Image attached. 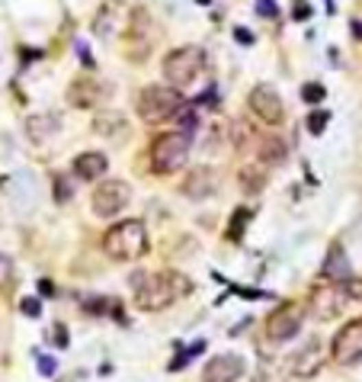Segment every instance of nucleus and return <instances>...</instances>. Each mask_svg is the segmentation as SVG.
<instances>
[{
    "label": "nucleus",
    "instance_id": "9",
    "mask_svg": "<svg viewBox=\"0 0 362 382\" xmlns=\"http://www.w3.org/2000/svg\"><path fill=\"white\" fill-rule=\"evenodd\" d=\"M247 106H250V113L269 128H276V126H282L285 122L282 97L276 93L273 84H256V87L247 93Z\"/></svg>",
    "mask_w": 362,
    "mask_h": 382
},
{
    "label": "nucleus",
    "instance_id": "20",
    "mask_svg": "<svg viewBox=\"0 0 362 382\" xmlns=\"http://www.w3.org/2000/svg\"><path fill=\"white\" fill-rule=\"evenodd\" d=\"M324 276L330 280V283H346L352 280V267L343 254V247H330V254H327V264H324Z\"/></svg>",
    "mask_w": 362,
    "mask_h": 382
},
{
    "label": "nucleus",
    "instance_id": "2",
    "mask_svg": "<svg viewBox=\"0 0 362 382\" xmlns=\"http://www.w3.org/2000/svg\"><path fill=\"white\" fill-rule=\"evenodd\" d=\"M103 251L112 260H141L147 254V228L141 218L119 222L103 235Z\"/></svg>",
    "mask_w": 362,
    "mask_h": 382
},
{
    "label": "nucleus",
    "instance_id": "10",
    "mask_svg": "<svg viewBox=\"0 0 362 382\" xmlns=\"http://www.w3.org/2000/svg\"><path fill=\"white\" fill-rule=\"evenodd\" d=\"M330 353L337 363H356L362 360V318H352L333 334Z\"/></svg>",
    "mask_w": 362,
    "mask_h": 382
},
{
    "label": "nucleus",
    "instance_id": "22",
    "mask_svg": "<svg viewBox=\"0 0 362 382\" xmlns=\"http://www.w3.org/2000/svg\"><path fill=\"white\" fill-rule=\"evenodd\" d=\"M241 186H244V193H260V190L266 186L263 170H254V167H244V170H241Z\"/></svg>",
    "mask_w": 362,
    "mask_h": 382
},
{
    "label": "nucleus",
    "instance_id": "33",
    "mask_svg": "<svg viewBox=\"0 0 362 382\" xmlns=\"http://www.w3.org/2000/svg\"><path fill=\"white\" fill-rule=\"evenodd\" d=\"M77 52H80V58H84V65H87V68H93V58H90V52H87V45H84V42H77Z\"/></svg>",
    "mask_w": 362,
    "mask_h": 382
},
{
    "label": "nucleus",
    "instance_id": "17",
    "mask_svg": "<svg viewBox=\"0 0 362 382\" xmlns=\"http://www.w3.org/2000/svg\"><path fill=\"white\" fill-rule=\"evenodd\" d=\"M61 132V119L55 113H32L26 119V135H29L32 145H45Z\"/></svg>",
    "mask_w": 362,
    "mask_h": 382
},
{
    "label": "nucleus",
    "instance_id": "11",
    "mask_svg": "<svg viewBox=\"0 0 362 382\" xmlns=\"http://www.w3.org/2000/svg\"><path fill=\"white\" fill-rule=\"evenodd\" d=\"M247 372V360L241 353H215L202 366V382H237Z\"/></svg>",
    "mask_w": 362,
    "mask_h": 382
},
{
    "label": "nucleus",
    "instance_id": "29",
    "mask_svg": "<svg viewBox=\"0 0 362 382\" xmlns=\"http://www.w3.org/2000/svg\"><path fill=\"white\" fill-rule=\"evenodd\" d=\"M55 370H58L55 357H45V353H39V372H42V376H51Z\"/></svg>",
    "mask_w": 362,
    "mask_h": 382
},
{
    "label": "nucleus",
    "instance_id": "31",
    "mask_svg": "<svg viewBox=\"0 0 362 382\" xmlns=\"http://www.w3.org/2000/svg\"><path fill=\"white\" fill-rule=\"evenodd\" d=\"M55 183H58V203H68L71 190H68V183H64V177H55Z\"/></svg>",
    "mask_w": 362,
    "mask_h": 382
},
{
    "label": "nucleus",
    "instance_id": "25",
    "mask_svg": "<svg viewBox=\"0 0 362 382\" xmlns=\"http://www.w3.org/2000/svg\"><path fill=\"white\" fill-rule=\"evenodd\" d=\"M324 97H327V90H324L321 84H304L302 87V100L304 103H311V106H317Z\"/></svg>",
    "mask_w": 362,
    "mask_h": 382
},
{
    "label": "nucleus",
    "instance_id": "30",
    "mask_svg": "<svg viewBox=\"0 0 362 382\" xmlns=\"http://www.w3.org/2000/svg\"><path fill=\"white\" fill-rule=\"evenodd\" d=\"M234 39L241 42V45H254V32L244 30V26H237V30H234Z\"/></svg>",
    "mask_w": 362,
    "mask_h": 382
},
{
    "label": "nucleus",
    "instance_id": "4",
    "mask_svg": "<svg viewBox=\"0 0 362 382\" xmlns=\"http://www.w3.org/2000/svg\"><path fill=\"white\" fill-rule=\"evenodd\" d=\"M183 106H186V103H183V90L170 87V84H147V87L138 93V116L145 119L147 126H157V122L173 119Z\"/></svg>",
    "mask_w": 362,
    "mask_h": 382
},
{
    "label": "nucleus",
    "instance_id": "1",
    "mask_svg": "<svg viewBox=\"0 0 362 382\" xmlns=\"http://www.w3.org/2000/svg\"><path fill=\"white\" fill-rule=\"evenodd\" d=\"M193 286L183 273H173V270H160V273L145 276V283H138L135 289V305L141 312H164L170 305L186 295Z\"/></svg>",
    "mask_w": 362,
    "mask_h": 382
},
{
    "label": "nucleus",
    "instance_id": "27",
    "mask_svg": "<svg viewBox=\"0 0 362 382\" xmlns=\"http://www.w3.org/2000/svg\"><path fill=\"white\" fill-rule=\"evenodd\" d=\"M256 13L266 16V20H276V16H279V7H276V0H256Z\"/></svg>",
    "mask_w": 362,
    "mask_h": 382
},
{
    "label": "nucleus",
    "instance_id": "26",
    "mask_svg": "<svg viewBox=\"0 0 362 382\" xmlns=\"http://www.w3.org/2000/svg\"><path fill=\"white\" fill-rule=\"evenodd\" d=\"M13 283V260L7 254H0V289H7Z\"/></svg>",
    "mask_w": 362,
    "mask_h": 382
},
{
    "label": "nucleus",
    "instance_id": "5",
    "mask_svg": "<svg viewBox=\"0 0 362 382\" xmlns=\"http://www.w3.org/2000/svg\"><path fill=\"white\" fill-rule=\"evenodd\" d=\"M189 145H193V135H186V132H164V135H157L151 142V170L154 174H176L180 167L186 164Z\"/></svg>",
    "mask_w": 362,
    "mask_h": 382
},
{
    "label": "nucleus",
    "instance_id": "6",
    "mask_svg": "<svg viewBox=\"0 0 362 382\" xmlns=\"http://www.w3.org/2000/svg\"><path fill=\"white\" fill-rule=\"evenodd\" d=\"M157 42V26L147 16V10H132L125 26V55L132 61H145Z\"/></svg>",
    "mask_w": 362,
    "mask_h": 382
},
{
    "label": "nucleus",
    "instance_id": "24",
    "mask_svg": "<svg viewBox=\"0 0 362 382\" xmlns=\"http://www.w3.org/2000/svg\"><path fill=\"white\" fill-rule=\"evenodd\" d=\"M176 116H180V132H186V135H193V132H196V126H199V119H196V109L193 106H183L180 109V113H176Z\"/></svg>",
    "mask_w": 362,
    "mask_h": 382
},
{
    "label": "nucleus",
    "instance_id": "16",
    "mask_svg": "<svg viewBox=\"0 0 362 382\" xmlns=\"http://www.w3.org/2000/svg\"><path fill=\"white\" fill-rule=\"evenodd\" d=\"M103 84L93 78H77L74 84L68 87V103L71 106H77V109H90V106H97L99 100H103Z\"/></svg>",
    "mask_w": 362,
    "mask_h": 382
},
{
    "label": "nucleus",
    "instance_id": "19",
    "mask_svg": "<svg viewBox=\"0 0 362 382\" xmlns=\"http://www.w3.org/2000/svg\"><path fill=\"white\" fill-rule=\"evenodd\" d=\"M254 148L263 164H282L285 155H289V148H285V142L279 135H256Z\"/></svg>",
    "mask_w": 362,
    "mask_h": 382
},
{
    "label": "nucleus",
    "instance_id": "23",
    "mask_svg": "<svg viewBox=\"0 0 362 382\" xmlns=\"http://www.w3.org/2000/svg\"><path fill=\"white\" fill-rule=\"evenodd\" d=\"M327 122H330V113H327V109H314L311 116H308V132H311V135H321L324 128H327Z\"/></svg>",
    "mask_w": 362,
    "mask_h": 382
},
{
    "label": "nucleus",
    "instance_id": "7",
    "mask_svg": "<svg viewBox=\"0 0 362 382\" xmlns=\"http://www.w3.org/2000/svg\"><path fill=\"white\" fill-rule=\"evenodd\" d=\"M132 203V186L125 180H103V183L93 190L90 196V206H93V216L99 218H116L122 216Z\"/></svg>",
    "mask_w": 362,
    "mask_h": 382
},
{
    "label": "nucleus",
    "instance_id": "32",
    "mask_svg": "<svg viewBox=\"0 0 362 382\" xmlns=\"http://www.w3.org/2000/svg\"><path fill=\"white\" fill-rule=\"evenodd\" d=\"M311 16V7H304V0H295V20H308Z\"/></svg>",
    "mask_w": 362,
    "mask_h": 382
},
{
    "label": "nucleus",
    "instance_id": "8",
    "mask_svg": "<svg viewBox=\"0 0 362 382\" xmlns=\"http://www.w3.org/2000/svg\"><path fill=\"white\" fill-rule=\"evenodd\" d=\"M304 315H308V308L298 302L279 305V308L266 318V337L273 344H285V341H292V337H298V334H302V324H304Z\"/></svg>",
    "mask_w": 362,
    "mask_h": 382
},
{
    "label": "nucleus",
    "instance_id": "34",
    "mask_svg": "<svg viewBox=\"0 0 362 382\" xmlns=\"http://www.w3.org/2000/svg\"><path fill=\"white\" fill-rule=\"evenodd\" d=\"M39 289H42V293H45V295H51V293H55V286H51L49 280H42V283H39Z\"/></svg>",
    "mask_w": 362,
    "mask_h": 382
},
{
    "label": "nucleus",
    "instance_id": "35",
    "mask_svg": "<svg viewBox=\"0 0 362 382\" xmlns=\"http://www.w3.org/2000/svg\"><path fill=\"white\" fill-rule=\"evenodd\" d=\"M352 32H356V39H362V23L352 20Z\"/></svg>",
    "mask_w": 362,
    "mask_h": 382
},
{
    "label": "nucleus",
    "instance_id": "3",
    "mask_svg": "<svg viewBox=\"0 0 362 382\" xmlns=\"http://www.w3.org/2000/svg\"><path fill=\"white\" fill-rule=\"evenodd\" d=\"M206 49L202 45H180V49L173 52H167V58H164V78L170 87L176 90H186L193 87L199 80V74L206 71Z\"/></svg>",
    "mask_w": 362,
    "mask_h": 382
},
{
    "label": "nucleus",
    "instance_id": "15",
    "mask_svg": "<svg viewBox=\"0 0 362 382\" xmlns=\"http://www.w3.org/2000/svg\"><path fill=\"white\" fill-rule=\"evenodd\" d=\"M346 302H350V295H346L343 283L317 286L311 295V305H314V315H317V318H333Z\"/></svg>",
    "mask_w": 362,
    "mask_h": 382
},
{
    "label": "nucleus",
    "instance_id": "28",
    "mask_svg": "<svg viewBox=\"0 0 362 382\" xmlns=\"http://www.w3.org/2000/svg\"><path fill=\"white\" fill-rule=\"evenodd\" d=\"M20 308H23V315H29V318H39V315H42V302H39V299H23Z\"/></svg>",
    "mask_w": 362,
    "mask_h": 382
},
{
    "label": "nucleus",
    "instance_id": "18",
    "mask_svg": "<svg viewBox=\"0 0 362 382\" xmlns=\"http://www.w3.org/2000/svg\"><path fill=\"white\" fill-rule=\"evenodd\" d=\"M109 170V157L103 155V151H84V155L74 157V174L80 177V180H99V177H106Z\"/></svg>",
    "mask_w": 362,
    "mask_h": 382
},
{
    "label": "nucleus",
    "instance_id": "14",
    "mask_svg": "<svg viewBox=\"0 0 362 382\" xmlns=\"http://www.w3.org/2000/svg\"><path fill=\"white\" fill-rule=\"evenodd\" d=\"M321 366H324V347L317 341H308L302 350H295L292 360H289V372L298 376V379H311V376H317Z\"/></svg>",
    "mask_w": 362,
    "mask_h": 382
},
{
    "label": "nucleus",
    "instance_id": "21",
    "mask_svg": "<svg viewBox=\"0 0 362 382\" xmlns=\"http://www.w3.org/2000/svg\"><path fill=\"white\" fill-rule=\"evenodd\" d=\"M93 128H97L99 135H106V138H122V135L128 132L125 119L119 116V113H103V116H97Z\"/></svg>",
    "mask_w": 362,
    "mask_h": 382
},
{
    "label": "nucleus",
    "instance_id": "13",
    "mask_svg": "<svg viewBox=\"0 0 362 382\" xmlns=\"http://www.w3.org/2000/svg\"><path fill=\"white\" fill-rule=\"evenodd\" d=\"M128 16H132V13L125 10L122 0H106V3L99 7V13L93 16V36H99V39H112L122 26H128Z\"/></svg>",
    "mask_w": 362,
    "mask_h": 382
},
{
    "label": "nucleus",
    "instance_id": "12",
    "mask_svg": "<svg viewBox=\"0 0 362 382\" xmlns=\"http://www.w3.org/2000/svg\"><path fill=\"white\" fill-rule=\"evenodd\" d=\"M183 196L189 199H208L215 196L218 190H221V177H218L215 167H193L186 177H183Z\"/></svg>",
    "mask_w": 362,
    "mask_h": 382
}]
</instances>
